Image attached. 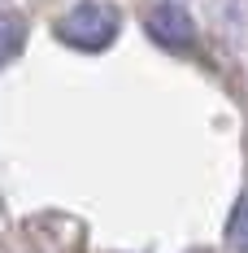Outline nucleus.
Instances as JSON below:
<instances>
[{
    "instance_id": "nucleus-1",
    "label": "nucleus",
    "mask_w": 248,
    "mask_h": 253,
    "mask_svg": "<svg viewBox=\"0 0 248 253\" xmlns=\"http://www.w3.org/2000/svg\"><path fill=\"white\" fill-rule=\"evenodd\" d=\"M113 35H118V13H113L109 4H100V0H83L70 13L57 18V40L70 44V48H78V52L109 48Z\"/></svg>"
},
{
    "instance_id": "nucleus-2",
    "label": "nucleus",
    "mask_w": 248,
    "mask_h": 253,
    "mask_svg": "<svg viewBox=\"0 0 248 253\" xmlns=\"http://www.w3.org/2000/svg\"><path fill=\"white\" fill-rule=\"evenodd\" d=\"M144 26H148V35L161 44V48L170 52H183L196 44V22L187 18V9H178L174 0H161V4H152L148 18H144Z\"/></svg>"
},
{
    "instance_id": "nucleus-3",
    "label": "nucleus",
    "mask_w": 248,
    "mask_h": 253,
    "mask_svg": "<svg viewBox=\"0 0 248 253\" xmlns=\"http://www.w3.org/2000/svg\"><path fill=\"white\" fill-rule=\"evenodd\" d=\"M226 245L235 253H248V192L235 201L231 210V223H226Z\"/></svg>"
},
{
    "instance_id": "nucleus-4",
    "label": "nucleus",
    "mask_w": 248,
    "mask_h": 253,
    "mask_svg": "<svg viewBox=\"0 0 248 253\" xmlns=\"http://www.w3.org/2000/svg\"><path fill=\"white\" fill-rule=\"evenodd\" d=\"M22 22L13 18V13H0V66L4 61H13L18 57V48H22Z\"/></svg>"
}]
</instances>
